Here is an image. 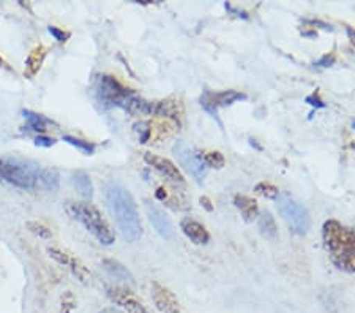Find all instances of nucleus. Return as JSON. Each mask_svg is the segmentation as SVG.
I'll use <instances>...</instances> for the list:
<instances>
[{"mask_svg":"<svg viewBox=\"0 0 355 313\" xmlns=\"http://www.w3.org/2000/svg\"><path fill=\"white\" fill-rule=\"evenodd\" d=\"M105 198L125 241H139L142 236V225L139 210H137V204L131 192L119 180H111L105 187Z\"/></svg>","mask_w":355,"mask_h":313,"instance_id":"1","label":"nucleus"},{"mask_svg":"<svg viewBox=\"0 0 355 313\" xmlns=\"http://www.w3.org/2000/svg\"><path fill=\"white\" fill-rule=\"evenodd\" d=\"M325 252L338 269L355 274V232L336 220H327L322 226Z\"/></svg>","mask_w":355,"mask_h":313,"instance_id":"2","label":"nucleus"},{"mask_svg":"<svg viewBox=\"0 0 355 313\" xmlns=\"http://www.w3.org/2000/svg\"><path fill=\"white\" fill-rule=\"evenodd\" d=\"M65 212L73 220L79 221L103 246H112L116 242V235L111 230L110 223L103 219L101 212L94 204L87 201H67Z\"/></svg>","mask_w":355,"mask_h":313,"instance_id":"3","label":"nucleus"},{"mask_svg":"<svg viewBox=\"0 0 355 313\" xmlns=\"http://www.w3.org/2000/svg\"><path fill=\"white\" fill-rule=\"evenodd\" d=\"M277 199L279 214H282V217L286 220L291 230L299 236L306 235L311 230V217L305 206L297 201L295 198L288 195V193H282Z\"/></svg>","mask_w":355,"mask_h":313,"instance_id":"4","label":"nucleus"},{"mask_svg":"<svg viewBox=\"0 0 355 313\" xmlns=\"http://www.w3.org/2000/svg\"><path fill=\"white\" fill-rule=\"evenodd\" d=\"M98 100L105 106H119L127 108L130 100L135 96V92L128 87H125L122 83H119L111 75H103L98 79V87H96Z\"/></svg>","mask_w":355,"mask_h":313,"instance_id":"5","label":"nucleus"},{"mask_svg":"<svg viewBox=\"0 0 355 313\" xmlns=\"http://www.w3.org/2000/svg\"><path fill=\"white\" fill-rule=\"evenodd\" d=\"M174 155L177 160L198 182H202L207 176V167L202 160V153L194 151L185 141H177L174 146Z\"/></svg>","mask_w":355,"mask_h":313,"instance_id":"6","label":"nucleus"},{"mask_svg":"<svg viewBox=\"0 0 355 313\" xmlns=\"http://www.w3.org/2000/svg\"><path fill=\"white\" fill-rule=\"evenodd\" d=\"M246 95L242 92H237V90H221V92H210V90H205L200 96V106L204 108L205 111L210 112L211 116H216V112L221 108L229 106L236 103L239 100H245Z\"/></svg>","mask_w":355,"mask_h":313,"instance_id":"7","label":"nucleus"},{"mask_svg":"<svg viewBox=\"0 0 355 313\" xmlns=\"http://www.w3.org/2000/svg\"><path fill=\"white\" fill-rule=\"evenodd\" d=\"M48 253H49L51 258L57 261V263L67 267V269H70L71 274L76 277L79 282L87 283L90 280V272H89L87 267L84 266L81 260L76 258V256H74L73 253L68 252V250L59 248V247H49Z\"/></svg>","mask_w":355,"mask_h":313,"instance_id":"8","label":"nucleus"},{"mask_svg":"<svg viewBox=\"0 0 355 313\" xmlns=\"http://www.w3.org/2000/svg\"><path fill=\"white\" fill-rule=\"evenodd\" d=\"M106 293L107 298H110L114 304L120 305L128 313H148L144 303H142V301L128 288L114 285V287H110L106 289Z\"/></svg>","mask_w":355,"mask_h":313,"instance_id":"9","label":"nucleus"},{"mask_svg":"<svg viewBox=\"0 0 355 313\" xmlns=\"http://www.w3.org/2000/svg\"><path fill=\"white\" fill-rule=\"evenodd\" d=\"M144 209L147 214V219L150 221L155 231L163 239H173L174 237V226L171 223L168 215H166L162 209H159L155 203L150 199H144Z\"/></svg>","mask_w":355,"mask_h":313,"instance_id":"10","label":"nucleus"},{"mask_svg":"<svg viewBox=\"0 0 355 313\" xmlns=\"http://www.w3.org/2000/svg\"><path fill=\"white\" fill-rule=\"evenodd\" d=\"M150 289H152L153 304L157 305V309L159 312H163V313H183L179 299L175 298V294L173 291H169L168 288L163 287V285H159L158 282H153Z\"/></svg>","mask_w":355,"mask_h":313,"instance_id":"11","label":"nucleus"},{"mask_svg":"<svg viewBox=\"0 0 355 313\" xmlns=\"http://www.w3.org/2000/svg\"><path fill=\"white\" fill-rule=\"evenodd\" d=\"M144 162L148 164V167H152L153 169L158 171L163 178L174 182V184H185V179H183L179 168H177L173 162L168 160V158L147 152L144 153Z\"/></svg>","mask_w":355,"mask_h":313,"instance_id":"12","label":"nucleus"},{"mask_svg":"<svg viewBox=\"0 0 355 313\" xmlns=\"http://www.w3.org/2000/svg\"><path fill=\"white\" fill-rule=\"evenodd\" d=\"M150 116H158L164 119H171V121L180 125L183 111L179 101L174 100H162V101H150Z\"/></svg>","mask_w":355,"mask_h":313,"instance_id":"13","label":"nucleus"},{"mask_svg":"<svg viewBox=\"0 0 355 313\" xmlns=\"http://www.w3.org/2000/svg\"><path fill=\"white\" fill-rule=\"evenodd\" d=\"M180 228L185 235L193 244L196 246H205L210 241V235L209 231L205 230L204 225H200L199 221L193 220V219H183L180 221Z\"/></svg>","mask_w":355,"mask_h":313,"instance_id":"14","label":"nucleus"},{"mask_svg":"<svg viewBox=\"0 0 355 313\" xmlns=\"http://www.w3.org/2000/svg\"><path fill=\"white\" fill-rule=\"evenodd\" d=\"M46 56H48V48L43 46V44H38V46H35L31 51V54H28L26 59V70H24L26 78L32 79L37 75L40 68L43 65Z\"/></svg>","mask_w":355,"mask_h":313,"instance_id":"15","label":"nucleus"},{"mask_svg":"<svg viewBox=\"0 0 355 313\" xmlns=\"http://www.w3.org/2000/svg\"><path fill=\"white\" fill-rule=\"evenodd\" d=\"M71 184L84 199H92L94 196V185H92L90 176L85 171H74L71 174Z\"/></svg>","mask_w":355,"mask_h":313,"instance_id":"16","label":"nucleus"},{"mask_svg":"<svg viewBox=\"0 0 355 313\" xmlns=\"http://www.w3.org/2000/svg\"><path fill=\"white\" fill-rule=\"evenodd\" d=\"M234 204H236L237 209L242 212L245 221H253L256 217H259V208H257V203L253 198L246 195H236L234 198Z\"/></svg>","mask_w":355,"mask_h":313,"instance_id":"17","label":"nucleus"},{"mask_svg":"<svg viewBox=\"0 0 355 313\" xmlns=\"http://www.w3.org/2000/svg\"><path fill=\"white\" fill-rule=\"evenodd\" d=\"M103 267L112 278H117V280L127 282L130 285H135V277L131 272L125 267L122 263H119L116 260H105L103 261Z\"/></svg>","mask_w":355,"mask_h":313,"instance_id":"18","label":"nucleus"},{"mask_svg":"<svg viewBox=\"0 0 355 313\" xmlns=\"http://www.w3.org/2000/svg\"><path fill=\"white\" fill-rule=\"evenodd\" d=\"M22 117L26 119L27 127L31 128V130H33V132L43 133V132H46V130H48V125L49 124L53 125V122H51L48 117H44L43 114H38L35 111H31V110L22 111Z\"/></svg>","mask_w":355,"mask_h":313,"instance_id":"19","label":"nucleus"},{"mask_svg":"<svg viewBox=\"0 0 355 313\" xmlns=\"http://www.w3.org/2000/svg\"><path fill=\"white\" fill-rule=\"evenodd\" d=\"M257 226H259V232L262 237L270 239L273 241L275 237L278 235V228H277V221L272 217V214L266 210L259 215V220H257Z\"/></svg>","mask_w":355,"mask_h":313,"instance_id":"20","label":"nucleus"},{"mask_svg":"<svg viewBox=\"0 0 355 313\" xmlns=\"http://www.w3.org/2000/svg\"><path fill=\"white\" fill-rule=\"evenodd\" d=\"M64 141L68 142V144H71L73 147H76V149H79L83 153H85V155H92V153L95 152V144H92V142L84 141L81 138H74V136L65 135Z\"/></svg>","mask_w":355,"mask_h":313,"instance_id":"21","label":"nucleus"},{"mask_svg":"<svg viewBox=\"0 0 355 313\" xmlns=\"http://www.w3.org/2000/svg\"><path fill=\"white\" fill-rule=\"evenodd\" d=\"M202 160L207 168L221 169L225 167V157H223L220 152H205L202 155Z\"/></svg>","mask_w":355,"mask_h":313,"instance_id":"22","label":"nucleus"},{"mask_svg":"<svg viewBox=\"0 0 355 313\" xmlns=\"http://www.w3.org/2000/svg\"><path fill=\"white\" fill-rule=\"evenodd\" d=\"M27 228H28V231L33 232V235L42 237V239L53 237V231H51V228H48L43 223H40V221H27Z\"/></svg>","mask_w":355,"mask_h":313,"instance_id":"23","label":"nucleus"},{"mask_svg":"<svg viewBox=\"0 0 355 313\" xmlns=\"http://www.w3.org/2000/svg\"><path fill=\"white\" fill-rule=\"evenodd\" d=\"M256 193H259V195L266 196V198H278L279 196V190L277 189V187L268 184V182H261V184L256 185Z\"/></svg>","mask_w":355,"mask_h":313,"instance_id":"24","label":"nucleus"},{"mask_svg":"<svg viewBox=\"0 0 355 313\" xmlns=\"http://www.w3.org/2000/svg\"><path fill=\"white\" fill-rule=\"evenodd\" d=\"M135 128H136L137 135H139L141 142H147L148 139H150V136H152V125L150 124L139 122V124H136Z\"/></svg>","mask_w":355,"mask_h":313,"instance_id":"25","label":"nucleus"},{"mask_svg":"<svg viewBox=\"0 0 355 313\" xmlns=\"http://www.w3.org/2000/svg\"><path fill=\"white\" fill-rule=\"evenodd\" d=\"M48 32L51 33V35L54 37V40H57L59 43H65L68 38H70L71 33L67 32V31H62V28L55 27V26H49L48 27Z\"/></svg>","mask_w":355,"mask_h":313,"instance_id":"26","label":"nucleus"},{"mask_svg":"<svg viewBox=\"0 0 355 313\" xmlns=\"http://www.w3.org/2000/svg\"><path fill=\"white\" fill-rule=\"evenodd\" d=\"M33 142H35V146L38 147H46V149H49V147H53L57 141L54 138H49V136L38 135L37 138L33 139Z\"/></svg>","mask_w":355,"mask_h":313,"instance_id":"27","label":"nucleus"},{"mask_svg":"<svg viewBox=\"0 0 355 313\" xmlns=\"http://www.w3.org/2000/svg\"><path fill=\"white\" fill-rule=\"evenodd\" d=\"M306 103L311 105L313 108H325V103L320 100V96L318 94H311L310 96H306Z\"/></svg>","mask_w":355,"mask_h":313,"instance_id":"28","label":"nucleus"},{"mask_svg":"<svg viewBox=\"0 0 355 313\" xmlns=\"http://www.w3.org/2000/svg\"><path fill=\"white\" fill-rule=\"evenodd\" d=\"M334 62H335V56L334 54H325L324 57H322V59H320L319 62H318V65L319 67H331V65H334Z\"/></svg>","mask_w":355,"mask_h":313,"instance_id":"29","label":"nucleus"},{"mask_svg":"<svg viewBox=\"0 0 355 313\" xmlns=\"http://www.w3.org/2000/svg\"><path fill=\"white\" fill-rule=\"evenodd\" d=\"M200 204H202V206L209 210V212H211V210H214V206H211V203H210V199L207 198V196H202L200 198Z\"/></svg>","mask_w":355,"mask_h":313,"instance_id":"30","label":"nucleus"},{"mask_svg":"<svg viewBox=\"0 0 355 313\" xmlns=\"http://www.w3.org/2000/svg\"><path fill=\"white\" fill-rule=\"evenodd\" d=\"M5 169H7V163L0 158V180H5Z\"/></svg>","mask_w":355,"mask_h":313,"instance_id":"31","label":"nucleus"},{"mask_svg":"<svg viewBox=\"0 0 355 313\" xmlns=\"http://www.w3.org/2000/svg\"><path fill=\"white\" fill-rule=\"evenodd\" d=\"M347 33H349V38H351V42L355 44V31H352V28H347Z\"/></svg>","mask_w":355,"mask_h":313,"instance_id":"32","label":"nucleus"},{"mask_svg":"<svg viewBox=\"0 0 355 313\" xmlns=\"http://www.w3.org/2000/svg\"><path fill=\"white\" fill-rule=\"evenodd\" d=\"M100 313H119L116 309H105L103 312H100Z\"/></svg>","mask_w":355,"mask_h":313,"instance_id":"33","label":"nucleus"},{"mask_svg":"<svg viewBox=\"0 0 355 313\" xmlns=\"http://www.w3.org/2000/svg\"><path fill=\"white\" fill-rule=\"evenodd\" d=\"M3 65V60H2V57H0V67H2Z\"/></svg>","mask_w":355,"mask_h":313,"instance_id":"34","label":"nucleus"}]
</instances>
